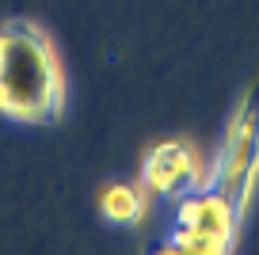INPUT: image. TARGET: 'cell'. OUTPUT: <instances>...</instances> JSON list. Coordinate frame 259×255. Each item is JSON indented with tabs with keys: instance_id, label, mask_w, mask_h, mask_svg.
I'll list each match as a JSON object with an SVG mask.
<instances>
[{
	"instance_id": "1",
	"label": "cell",
	"mask_w": 259,
	"mask_h": 255,
	"mask_svg": "<svg viewBox=\"0 0 259 255\" xmlns=\"http://www.w3.org/2000/svg\"><path fill=\"white\" fill-rule=\"evenodd\" d=\"M69 107V72L57 42L31 19L0 23V118L54 126Z\"/></svg>"
},
{
	"instance_id": "2",
	"label": "cell",
	"mask_w": 259,
	"mask_h": 255,
	"mask_svg": "<svg viewBox=\"0 0 259 255\" xmlns=\"http://www.w3.org/2000/svg\"><path fill=\"white\" fill-rule=\"evenodd\" d=\"M248 209L225 194L221 187L206 183L176 202V217L164 236V255H233L244 232Z\"/></svg>"
},
{
	"instance_id": "3",
	"label": "cell",
	"mask_w": 259,
	"mask_h": 255,
	"mask_svg": "<svg viewBox=\"0 0 259 255\" xmlns=\"http://www.w3.org/2000/svg\"><path fill=\"white\" fill-rule=\"evenodd\" d=\"M210 183L251 209L259 187V88L248 92L229 118L221 149L210 160Z\"/></svg>"
},
{
	"instance_id": "4",
	"label": "cell",
	"mask_w": 259,
	"mask_h": 255,
	"mask_svg": "<svg viewBox=\"0 0 259 255\" xmlns=\"http://www.w3.org/2000/svg\"><path fill=\"white\" fill-rule=\"evenodd\" d=\"M138 179L153 198H171L179 202L183 194L198 191L210 183V160L183 137H168L145 149L138 167Z\"/></svg>"
},
{
	"instance_id": "5",
	"label": "cell",
	"mask_w": 259,
	"mask_h": 255,
	"mask_svg": "<svg viewBox=\"0 0 259 255\" xmlns=\"http://www.w3.org/2000/svg\"><path fill=\"white\" fill-rule=\"evenodd\" d=\"M149 202H153V194L145 191L141 179H111V183L99 187L96 206L103 214V221L130 229V225H141L149 217Z\"/></svg>"
}]
</instances>
